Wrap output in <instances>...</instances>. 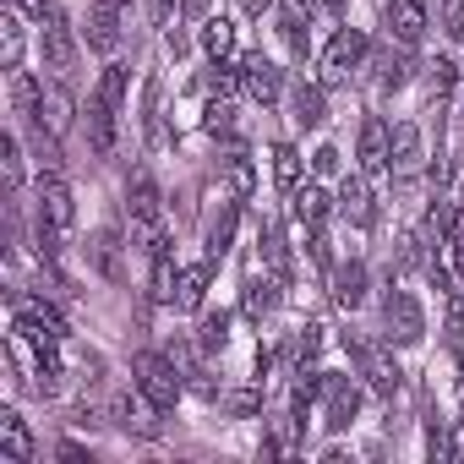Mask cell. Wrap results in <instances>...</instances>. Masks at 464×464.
<instances>
[{
  "label": "cell",
  "mask_w": 464,
  "mask_h": 464,
  "mask_svg": "<svg viewBox=\"0 0 464 464\" xmlns=\"http://www.w3.org/2000/svg\"><path fill=\"white\" fill-rule=\"evenodd\" d=\"M72 224H77V197L61 175H44L39 180V218H34V236H39V252L55 263L61 257V241L72 236Z\"/></svg>",
  "instance_id": "6da1fadb"
},
{
  "label": "cell",
  "mask_w": 464,
  "mask_h": 464,
  "mask_svg": "<svg viewBox=\"0 0 464 464\" xmlns=\"http://www.w3.org/2000/svg\"><path fill=\"white\" fill-rule=\"evenodd\" d=\"M126 213H131V236L148 246V257L169 252V236H164V197H159V186H153L148 175H137V180L126 186Z\"/></svg>",
  "instance_id": "7a4b0ae2"
},
{
  "label": "cell",
  "mask_w": 464,
  "mask_h": 464,
  "mask_svg": "<svg viewBox=\"0 0 464 464\" xmlns=\"http://www.w3.org/2000/svg\"><path fill=\"white\" fill-rule=\"evenodd\" d=\"M12 334H17V344L34 350V355H61V344H66V323H61V312L44 306V301H17Z\"/></svg>",
  "instance_id": "3957f363"
},
{
  "label": "cell",
  "mask_w": 464,
  "mask_h": 464,
  "mask_svg": "<svg viewBox=\"0 0 464 464\" xmlns=\"http://www.w3.org/2000/svg\"><path fill=\"white\" fill-rule=\"evenodd\" d=\"M131 372H137V393L164 415V410H175V399H180V366H175V355H159V350H142L137 361H131Z\"/></svg>",
  "instance_id": "277c9868"
},
{
  "label": "cell",
  "mask_w": 464,
  "mask_h": 464,
  "mask_svg": "<svg viewBox=\"0 0 464 464\" xmlns=\"http://www.w3.org/2000/svg\"><path fill=\"white\" fill-rule=\"evenodd\" d=\"M366 34L361 28H339L334 34V44L323 50V88H344L355 72H361V61H366Z\"/></svg>",
  "instance_id": "5b68a950"
},
{
  "label": "cell",
  "mask_w": 464,
  "mask_h": 464,
  "mask_svg": "<svg viewBox=\"0 0 464 464\" xmlns=\"http://www.w3.org/2000/svg\"><path fill=\"white\" fill-rule=\"evenodd\" d=\"M382 328H388V344H420L426 339V317L415 306L410 290H399L388 279V295H382Z\"/></svg>",
  "instance_id": "8992f818"
},
{
  "label": "cell",
  "mask_w": 464,
  "mask_h": 464,
  "mask_svg": "<svg viewBox=\"0 0 464 464\" xmlns=\"http://www.w3.org/2000/svg\"><path fill=\"white\" fill-rule=\"evenodd\" d=\"M344 350H350V361L361 366V377L382 393V399H393L399 393V382H404V372L393 366V355L382 350V344H366V339H344Z\"/></svg>",
  "instance_id": "52a82bcc"
},
{
  "label": "cell",
  "mask_w": 464,
  "mask_h": 464,
  "mask_svg": "<svg viewBox=\"0 0 464 464\" xmlns=\"http://www.w3.org/2000/svg\"><path fill=\"white\" fill-rule=\"evenodd\" d=\"M317 399H323V426L328 431H344L355 420V410H361V388L350 377H339V372H323L317 377Z\"/></svg>",
  "instance_id": "ba28073f"
},
{
  "label": "cell",
  "mask_w": 464,
  "mask_h": 464,
  "mask_svg": "<svg viewBox=\"0 0 464 464\" xmlns=\"http://www.w3.org/2000/svg\"><path fill=\"white\" fill-rule=\"evenodd\" d=\"M28 121H34L39 131H50V137H66L72 121H77V99H72L61 82H44V93H39V104H34Z\"/></svg>",
  "instance_id": "9c48e42d"
},
{
  "label": "cell",
  "mask_w": 464,
  "mask_h": 464,
  "mask_svg": "<svg viewBox=\"0 0 464 464\" xmlns=\"http://www.w3.org/2000/svg\"><path fill=\"white\" fill-rule=\"evenodd\" d=\"M431 28V12H426V0H388V34L399 44H420Z\"/></svg>",
  "instance_id": "30bf717a"
},
{
  "label": "cell",
  "mask_w": 464,
  "mask_h": 464,
  "mask_svg": "<svg viewBox=\"0 0 464 464\" xmlns=\"http://www.w3.org/2000/svg\"><path fill=\"white\" fill-rule=\"evenodd\" d=\"M241 82H246V93H252L257 104H279V93H285L279 66L263 61V55H246V61H241Z\"/></svg>",
  "instance_id": "8fae6325"
},
{
  "label": "cell",
  "mask_w": 464,
  "mask_h": 464,
  "mask_svg": "<svg viewBox=\"0 0 464 464\" xmlns=\"http://www.w3.org/2000/svg\"><path fill=\"white\" fill-rule=\"evenodd\" d=\"M420 159H426V137H420V126L399 121V126H393V148H388V169H393V175H415Z\"/></svg>",
  "instance_id": "7c38bea8"
},
{
  "label": "cell",
  "mask_w": 464,
  "mask_h": 464,
  "mask_svg": "<svg viewBox=\"0 0 464 464\" xmlns=\"http://www.w3.org/2000/svg\"><path fill=\"white\" fill-rule=\"evenodd\" d=\"M334 202H339V213H344V218H350L355 229H366V224L377 218V208H372V186H366V175H344V180H339V197H334Z\"/></svg>",
  "instance_id": "4fadbf2b"
},
{
  "label": "cell",
  "mask_w": 464,
  "mask_h": 464,
  "mask_svg": "<svg viewBox=\"0 0 464 464\" xmlns=\"http://www.w3.org/2000/svg\"><path fill=\"white\" fill-rule=\"evenodd\" d=\"M0 453H6V464H28L34 459V431H28V420L12 404L0 410Z\"/></svg>",
  "instance_id": "5bb4252c"
},
{
  "label": "cell",
  "mask_w": 464,
  "mask_h": 464,
  "mask_svg": "<svg viewBox=\"0 0 464 464\" xmlns=\"http://www.w3.org/2000/svg\"><path fill=\"white\" fill-rule=\"evenodd\" d=\"M44 61H50L55 72H66V66L77 61V39H72V23H66L61 12H44Z\"/></svg>",
  "instance_id": "9a60e30c"
},
{
  "label": "cell",
  "mask_w": 464,
  "mask_h": 464,
  "mask_svg": "<svg viewBox=\"0 0 464 464\" xmlns=\"http://www.w3.org/2000/svg\"><path fill=\"white\" fill-rule=\"evenodd\" d=\"M115 115H121V110H115L110 99H99V93L88 99V142H93V153H99V159H110V153H115Z\"/></svg>",
  "instance_id": "2e32d148"
},
{
  "label": "cell",
  "mask_w": 464,
  "mask_h": 464,
  "mask_svg": "<svg viewBox=\"0 0 464 464\" xmlns=\"http://www.w3.org/2000/svg\"><path fill=\"white\" fill-rule=\"evenodd\" d=\"M388 148H393V131L382 126V121H366L361 126V175H382L388 169Z\"/></svg>",
  "instance_id": "e0dca14e"
},
{
  "label": "cell",
  "mask_w": 464,
  "mask_h": 464,
  "mask_svg": "<svg viewBox=\"0 0 464 464\" xmlns=\"http://www.w3.org/2000/svg\"><path fill=\"white\" fill-rule=\"evenodd\" d=\"M312 12H306V0H285L279 6V34H285V44H290V55H301L306 61V50H312Z\"/></svg>",
  "instance_id": "ac0fdd59"
},
{
  "label": "cell",
  "mask_w": 464,
  "mask_h": 464,
  "mask_svg": "<svg viewBox=\"0 0 464 464\" xmlns=\"http://www.w3.org/2000/svg\"><path fill=\"white\" fill-rule=\"evenodd\" d=\"M88 44L104 50V55L121 44V0H99V6L88 12Z\"/></svg>",
  "instance_id": "d6986e66"
},
{
  "label": "cell",
  "mask_w": 464,
  "mask_h": 464,
  "mask_svg": "<svg viewBox=\"0 0 464 464\" xmlns=\"http://www.w3.org/2000/svg\"><path fill=\"white\" fill-rule=\"evenodd\" d=\"M290 121H295V126H306V131H317V126L328 121L323 82H295V93H290Z\"/></svg>",
  "instance_id": "ffe728a7"
},
{
  "label": "cell",
  "mask_w": 464,
  "mask_h": 464,
  "mask_svg": "<svg viewBox=\"0 0 464 464\" xmlns=\"http://www.w3.org/2000/svg\"><path fill=\"white\" fill-rule=\"evenodd\" d=\"M208 285H213V257L180 268V279H175V306H180V312H197V306L208 301Z\"/></svg>",
  "instance_id": "44dd1931"
},
{
  "label": "cell",
  "mask_w": 464,
  "mask_h": 464,
  "mask_svg": "<svg viewBox=\"0 0 464 464\" xmlns=\"http://www.w3.org/2000/svg\"><path fill=\"white\" fill-rule=\"evenodd\" d=\"M236 224H241V202H218V213L208 218V257H224L236 246Z\"/></svg>",
  "instance_id": "7402d4cb"
},
{
  "label": "cell",
  "mask_w": 464,
  "mask_h": 464,
  "mask_svg": "<svg viewBox=\"0 0 464 464\" xmlns=\"http://www.w3.org/2000/svg\"><path fill=\"white\" fill-rule=\"evenodd\" d=\"M334 208H339V202H334L323 186H295V191H290V213H295L301 224H312V229H317Z\"/></svg>",
  "instance_id": "603a6c76"
},
{
  "label": "cell",
  "mask_w": 464,
  "mask_h": 464,
  "mask_svg": "<svg viewBox=\"0 0 464 464\" xmlns=\"http://www.w3.org/2000/svg\"><path fill=\"white\" fill-rule=\"evenodd\" d=\"M334 301H339L344 312L366 306V263H339V268H334Z\"/></svg>",
  "instance_id": "cb8c5ba5"
},
{
  "label": "cell",
  "mask_w": 464,
  "mask_h": 464,
  "mask_svg": "<svg viewBox=\"0 0 464 464\" xmlns=\"http://www.w3.org/2000/svg\"><path fill=\"white\" fill-rule=\"evenodd\" d=\"M0 66H6V72L23 66V12H17V0L0 12Z\"/></svg>",
  "instance_id": "d4e9b609"
},
{
  "label": "cell",
  "mask_w": 464,
  "mask_h": 464,
  "mask_svg": "<svg viewBox=\"0 0 464 464\" xmlns=\"http://www.w3.org/2000/svg\"><path fill=\"white\" fill-rule=\"evenodd\" d=\"M88 263L104 279H121V229H99V236L88 241Z\"/></svg>",
  "instance_id": "484cf974"
},
{
  "label": "cell",
  "mask_w": 464,
  "mask_h": 464,
  "mask_svg": "<svg viewBox=\"0 0 464 464\" xmlns=\"http://www.w3.org/2000/svg\"><path fill=\"white\" fill-rule=\"evenodd\" d=\"M274 306H279V279H252L246 295H241V312H246L252 323H263Z\"/></svg>",
  "instance_id": "4316f807"
},
{
  "label": "cell",
  "mask_w": 464,
  "mask_h": 464,
  "mask_svg": "<svg viewBox=\"0 0 464 464\" xmlns=\"http://www.w3.org/2000/svg\"><path fill=\"white\" fill-rule=\"evenodd\" d=\"M202 50H208L213 61H229V55H236V28H229L224 17H208V23H202Z\"/></svg>",
  "instance_id": "83f0119b"
},
{
  "label": "cell",
  "mask_w": 464,
  "mask_h": 464,
  "mask_svg": "<svg viewBox=\"0 0 464 464\" xmlns=\"http://www.w3.org/2000/svg\"><path fill=\"white\" fill-rule=\"evenodd\" d=\"M274 180H279L285 191L301 186V148H295V142H274Z\"/></svg>",
  "instance_id": "f1b7e54d"
},
{
  "label": "cell",
  "mask_w": 464,
  "mask_h": 464,
  "mask_svg": "<svg viewBox=\"0 0 464 464\" xmlns=\"http://www.w3.org/2000/svg\"><path fill=\"white\" fill-rule=\"evenodd\" d=\"M224 180H229V191H236V197H252V186H257V164H252L246 153H229V159H224Z\"/></svg>",
  "instance_id": "f546056e"
},
{
  "label": "cell",
  "mask_w": 464,
  "mask_h": 464,
  "mask_svg": "<svg viewBox=\"0 0 464 464\" xmlns=\"http://www.w3.org/2000/svg\"><path fill=\"white\" fill-rule=\"evenodd\" d=\"M110 415H115V426H137V431H153V415H159V410H153V404H137L131 393H121Z\"/></svg>",
  "instance_id": "4dcf8cb0"
},
{
  "label": "cell",
  "mask_w": 464,
  "mask_h": 464,
  "mask_svg": "<svg viewBox=\"0 0 464 464\" xmlns=\"http://www.w3.org/2000/svg\"><path fill=\"white\" fill-rule=\"evenodd\" d=\"M142 126H148V142H153V148L169 142V131H164V121H159V77H148V88H142Z\"/></svg>",
  "instance_id": "1f68e13d"
},
{
  "label": "cell",
  "mask_w": 464,
  "mask_h": 464,
  "mask_svg": "<svg viewBox=\"0 0 464 464\" xmlns=\"http://www.w3.org/2000/svg\"><path fill=\"white\" fill-rule=\"evenodd\" d=\"M323 323H306L301 334H295V372H312V361H317V350H323Z\"/></svg>",
  "instance_id": "d6a6232c"
},
{
  "label": "cell",
  "mask_w": 464,
  "mask_h": 464,
  "mask_svg": "<svg viewBox=\"0 0 464 464\" xmlns=\"http://www.w3.org/2000/svg\"><path fill=\"white\" fill-rule=\"evenodd\" d=\"M202 126H208V137H236V104H229V99H213Z\"/></svg>",
  "instance_id": "836d02e7"
},
{
  "label": "cell",
  "mask_w": 464,
  "mask_h": 464,
  "mask_svg": "<svg viewBox=\"0 0 464 464\" xmlns=\"http://www.w3.org/2000/svg\"><path fill=\"white\" fill-rule=\"evenodd\" d=\"M99 99H110L115 110L126 104V66H121V61H110V66H104V77H99Z\"/></svg>",
  "instance_id": "e575fe53"
},
{
  "label": "cell",
  "mask_w": 464,
  "mask_h": 464,
  "mask_svg": "<svg viewBox=\"0 0 464 464\" xmlns=\"http://www.w3.org/2000/svg\"><path fill=\"white\" fill-rule=\"evenodd\" d=\"M175 263H169V252H159L153 257V301H175Z\"/></svg>",
  "instance_id": "d590c367"
},
{
  "label": "cell",
  "mask_w": 464,
  "mask_h": 464,
  "mask_svg": "<svg viewBox=\"0 0 464 464\" xmlns=\"http://www.w3.org/2000/svg\"><path fill=\"white\" fill-rule=\"evenodd\" d=\"M442 339H448L453 350H464V295H459V290L448 295V323H442Z\"/></svg>",
  "instance_id": "8d00e7d4"
},
{
  "label": "cell",
  "mask_w": 464,
  "mask_h": 464,
  "mask_svg": "<svg viewBox=\"0 0 464 464\" xmlns=\"http://www.w3.org/2000/svg\"><path fill=\"white\" fill-rule=\"evenodd\" d=\"M263 252H268V268L285 279V274H290V246H285V229H268V236H263Z\"/></svg>",
  "instance_id": "74e56055"
},
{
  "label": "cell",
  "mask_w": 464,
  "mask_h": 464,
  "mask_svg": "<svg viewBox=\"0 0 464 464\" xmlns=\"http://www.w3.org/2000/svg\"><path fill=\"white\" fill-rule=\"evenodd\" d=\"M224 344H229V317L224 312L202 317V350H224Z\"/></svg>",
  "instance_id": "f35d334b"
},
{
  "label": "cell",
  "mask_w": 464,
  "mask_h": 464,
  "mask_svg": "<svg viewBox=\"0 0 464 464\" xmlns=\"http://www.w3.org/2000/svg\"><path fill=\"white\" fill-rule=\"evenodd\" d=\"M0 159H6V186L17 191V186H23V148H17V137L0 142Z\"/></svg>",
  "instance_id": "ab89813d"
},
{
  "label": "cell",
  "mask_w": 464,
  "mask_h": 464,
  "mask_svg": "<svg viewBox=\"0 0 464 464\" xmlns=\"http://www.w3.org/2000/svg\"><path fill=\"white\" fill-rule=\"evenodd\" d=\"M442 28L464 44V0H442Z\"/></svg>",
  "instance_id": "60d3db41"
},
{
  "label": "cell",
  "mask_w": 464,
  "mask_h": 464,
  "mask_svg": "<svg viewBox=\"0 0 464 464\" xmlns=\"http://www.w3.org/2000/svg\"><path fill=\"white\" fill-rule=\"evenodd\" d=\"M224 404L236 410V415H257V410H263V393H257V388H241V393H229Z\"/></svg>",
  "instance_id": "b9f144b4"
},
{
  "label": "cell",
  "mask_w": 464,
  "mask_h": 464,
  "mask_svg": "<svg viewBox=\"0 0 464 464\" xmlns=\"http://www.w3.org/2000/svg\"><path fill=\"white\" fill-rule=\"evenodd\" d=\"M431 82H437V93H448V88H453V82H459V66H453V61H448V55H442V61H437V66H431Z\"/></svg>",
  "instance_id": "7bdbcfd3"
},
{
  "label": "cell",
  "mask_w": 464,
  "mask_h": 464,
  "mask_svg": "<svg viewBox=\"0 0 464 464\" xmlns=\"http://www.w3.org/2000/svg\"><path fill=\"white\" fill-rule=\"evenodd\" d=\"M339 159H344L339 148H317V153H312V169H317V175H339Z\"/></svg>",
  "instance_id": "ee69618b"
},
{
  "label": "cell",
  "mask_w": 464,
  "mask_h": 464,
  "mask_svg": "<svg viewBox=\"0 0 464 464\" xmlns=\"http://www.w3.org/2000/svg\"><path fill=\"white\" fill-rule=\"evenodd\" d=\"M153 6V23H169V12H175V0H148Z\"/></svg>",
  "instance_id": "f6af8a7d"
},
{
  "label": "cell",
  "mask_w": 464,
  "mask_h": 464,
  "mask_svg": "<svg viewBox=\"0 0 464 464\" xmlns=\"http://www.w3.org/2000/svg\"><path fill=\"white\" fill-rule=\"evenodd\" d=\"M453 459H464V415L453 420Z\"/></svg>",
  "instance_id": "bcb514c9"
},
{
  "label": "cell",
  "mask_w": 464,
  "mask_h": 464,
  "mask_svg": "<svg viewBox=\"0 0 464 464\" xmlns=\"http://www.w3.org/2000/svg\"><path fill=\"white\" fill-rule=\"evenodd\" d=\"M268 6H274V0H241V12H246V17H263Z\"/></svg>",
  "instance_id": "7dc6e473"
},
{
  "label": "cell",
  "mask_w": 464,
  "mask_h": 464,
  "mask_svg": "<svg viewBox=\"0 0 464 464\" xmlns=\"http://www.w3.org/2000/svg\"><path fill=\"white\" fill-rule=\"evenodd\" d=\"M202 6H208V0H186V12H202Z\"/></svg>",
  "instance_id": "c3c4849f"
},
{
  "label": "cell",
  "mask_w": 464,
  "mask_h": 464,
  "mask_svg": "<svg viewBox=\"0 0 464 464\" xmlns=\"http://www.w3.org/2000/svg\"><path fill=\"white\" fill-rule=\"evenodd\" d=\"M317 6H328V12H339V0H317Z\"/></svg>",
  "instance_id": "681fc988"
},
{
  "label": "cell",
  "mask_w": 464,
  "mask_h": 464,
  "mask_svg": "<svg viewBox=\"0 0 464 464\" xmlns=\"http://www.w3.org/2000/svg\"><path fill=\"white\" fill-rule=\"evenodd\" d=\"M459 121H464V104H459Z\"/></svg>",
  "instance_id": "f907efd6"
},
{
  "label": "cell",
  "mask_w": 464,
  "mask_h": 464,
  "mask_svg": "<svg viewBox=\"0 0 464 464\" xmlns=\"http://www.w3.org/2000/svg\"><path fill=\"white\" fill-rule=\"evenodd\" d=\"M459 372H464V355H459Z\"/></svg>",
  "instance_id": "816d5d0a"
}]
</instances>
